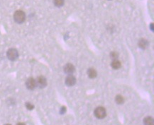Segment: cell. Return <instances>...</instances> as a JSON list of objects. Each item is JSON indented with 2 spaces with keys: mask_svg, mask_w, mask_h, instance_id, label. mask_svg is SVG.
Masks as SVG:
<instances>
[{
  "mask_svg": "<svg viewBox=\"0 0 154 125\" xmlns=\"http://www.w3.org/2000/svg\"><path fill=\"white\" fill-rule=\"evenodd\" d=\"M14 19L17 24H23L26 20V14L21 10H18L14 14Z\"/></svg>",
  "mask_w": 154,
  "mask_h": 125,
  "instance_id": "1",
  "label": "cell"
},
{
  "mask_svg": "<svg viewBox=\"0 0 154 125\" xmlns=\"http://www.w3.org/2000/svg\"><path fill=\"white\" fill-rule=\"evenodd\" d=\"M94 116L97 117V119H104V117L107 115V112H106V110L104 107H97V108L94 110Z\"/></svg>",
  "mask_w": 154,
  "mask_h": 125,
  "instance_id": "2",
  "label": "cell"
},
{
  "mask_svg": "<svg viewBox=\"0 0 154 125\" xmlns=\"http://www.w3.org/2000/svg\"><path fill=\"white\" fill-rule=\"evenodd\" d=\"M7 57L9 60L11 61H15L18 59L19 57V52L16 49L11 48L9 49L7 52Z\"/></svg>",
  "mask_w": 154,
  "mask_h": 125,
  "instance_id": "3",
  "label": "cell"
},
{
  "mask_svg": "<svg viewBox=\"0 0 154 125\" xmlns=\"http://www.w3.org/2000/svg\"><path fill=\"white\" fill-rule=\"evenodd\" d=\"M36 86L39 87L40 88H43L47 86V80L43 76H38L36 79Z\"/></svg>",
  "mask_w": 154,
  "mask_h": 125,
  "instance_id": "4",
  "label": "cell"
},
{
  "mask_svg": "<svg viewBox=\"0 0 154 125\" xmlns=\"http://www.w3.org/2000/svg\"><path fill=\"white\" fill-rule=\"evenodd\" d=\"M26 86H27V88L29 90H33L36 87V80L33 78H29L27 79V82H26Z\"/></svg>",
  "mask_w": 154,
  "mask_h": 125,
  "instance_id": "5",
  "label": "cell"
},
{
  "mask_svg": "<svg viewBox=\"0 0 154 125\" xmlns=\"http://www.w3.org/2000/svg\"><path fill=\"white\" fill-rule=\"evenodd\" d=\"M76 84V78L72 74L69 75L65 78V84L68 86H73Z\"/></svg>",
  "mask_w": 154,
  "mask_h": 125,
  "instance_id": "6",
  "label": "cell"
},
{
  "mask_svg": "<svg viewBox=\"0 0 154 125\" xmlns=\"http://www.w3.org/2000/svg\"><path fill=\"white\" fill-rule=\"evenodd\" d=\"M63 69H64L65 73L68 74H70V75L73 74V72H75V66H74L72 64H65V66H64Z\"/></svg>",
  "mask_w": 154,
  "mask_h": 125,
  "instance_id": "7",
  "label": "cell"
},
{
  "mask_svg": "<svg viewBox=\"0 0 154 125\" xmlns=\"http://www.w3.org/2000/svg\"><path fill=\"white\" fill-rule=\"evenodd\" d=\"M111 65H112V67L113 69H118L121 67V62L118 60V59H114V60L112 61V62Z\"/></svg>",
  "mask_w": 154,
  "mask_h": 125,
  "instance_id": "8",
  "label": "cell"
},
{
  "mask_svg": "<svg viewBox=\"0 0 154 125\" xmlns=\"http://www.w3.org/2000/svg\"><path fill=\"white\" fill-rule=\"evenodd\" d=\"M88 76L90 77V78H94L97 76V73L96 72V70L93 68H90L88 70Z\"/></svg>",
  "mask_w": 154,
  "mask_h": 125,
  "instance_id": "9",
  "label": "cell"
},
{
  "mask_svg": "<svg viewBox=\"0 0 154 125\" xmlns=\"http://www.w3.org/2000/svg\"><path fill=\"white\" fill-rule=\"evenodd\" d=\"M144 125H154V120L151 117H146L143 120Z\"/></svg>",
  "mask_w": 154,
  "mask_h": 125,
  "instance_id": "10",
  "label": "cell"
},
{
  "mask_svg": "<svg viewBox=\"0 0 154 125\" xmlns=\"http://www.w3.org/2000/svg\"><path fill=\"white\" fill-rule=\"evenodd\" d=\"M148 42L146 40H144V39H141V40H139V47H141V49H145L146 47L148 46Z\"/></svg>",
  "mask_w": 154,
  "mask_h": 125,
  "instance_id": "11",
  "label": "cell"
},
{
  "mask_svg": "<svg viewBox=\"0 0 154 125\" xmlns=\"http://www.w3.org/2000/svg\"><path fill=\"white\" fill-rule=\"evenodd\" d=\"M115 101L117 104L121 105L124 103V99H123V96L121 95H117L115 98Z\"/></svg>",
  "mask_w": 154,
  "mask_h": 125,
  "instance_id": "12",
  "label": "cell"
},
{
  "mask_svg": "<svg viewBox=\"0 0 154 125\" xmlns=\"http://www.w3.org/2000/svg\"><path fill=\"white\" fill-rule=\"evenodd\" d=\"M65 0H53V4L57 7H61L63 6Z\"/></svg>",
  "mask_w": 154,
  "mask_h": 125,
  "instance_id": "13",
  "label": "cell"
},
{
  "mask_svg": "<svg viewBox=\"0 0 154 125\" xmlns=\"http://www.w3.org/2000/svg\"><path fill=\"white\" fill-rule=\"evenodd\" d=\"M25 105H26V107L29 110H32L33 108H34V105H33V104H31V103H29V102H27V103H26Z\"/></svg>",
  "mask_w": 154,
  "mask_h": 125,
  "instance_id": "14",
  "label": "cell"
},
{
  "mask_svg": "<svg viewBox=\"0 0 154 125\" xmlns=\"http://www.w3.org/2000/svg\"><path fill=\"white\" fill-rule=\"evenodd\" d=\"M118 56H119L118 53L116 52H111V54H110V57H111L112 59H117Z\"/></svg>",
  "mask_w": 154,
  "mask_h": 125,
  "instance_id": "15",
  "label": "cell"
},
{
  "mask_svg": "<svg viewBox=\"0 0 154 125\" xmlns=\"http://www.w3.org/2000/svg\"><path fill=\"white\" fill-rule=\"evenodd\" d=\"M17 125H26V124H24V123H19V124H17Z\"/></svg>",
  "mask_w": 154,
  "mask_h": 125,
  "instance_id": "16",
  "label": "cell"
},
{
  "mask_svg": "<svg viewBox=\"0 0 154 125\" xmlns=\"http://www.w3.org/2000/svg\"><path fill=\"white\" fill-rule=\"evenodd\" d=\"M5 125H11V124H5Z\"/></svg>",
  "mask_w": 154,
  "mask_h": 125,
  "instance_id": "17",
  "label": "cell"
}]
</instances>
